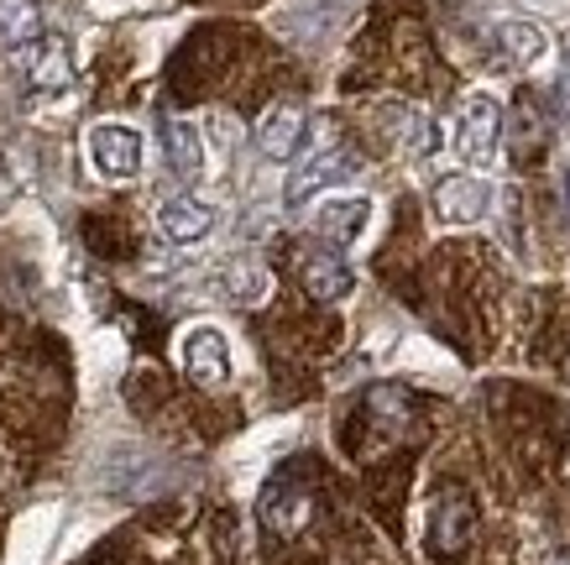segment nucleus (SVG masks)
<instances>
[{"label": "nucleus", "mask_w": 570, "mask_h": 565, "mask_svg": "<svg viewBox=\"0 0 570 565\" xmlns=\"http://www.w3.org/2000/svg\"><path fill=\"white\" fill-rule=\"evenodd\" d=\"M434 210H440V221H450V225H476L487 210H492V184L476 178V173H450V178H440V188H434Z\"/></svg>", "instance_id": "f257e3e1"}, {"label": "nucleus", "mask_w": 570, "mask_h": 565, "mask_svg": "<svg viewBox=\"0 0 570 565\" xmlns=\"http://www.w3.org/2000/svg\"><path fill=\"white\" fill-rule=\"evenodd\" d=\"M184 367L199 388H225L230 382V345L215 325H199L184 335Z\"/></svg>", "instance_id": "f03ea898"}, {"label": "nucleus", "mask_w": 570, "mask_h": 565, "mask_svg": "<svg viewBox=\"0 0 570 565\" xmlns=\"http://www.w3.org/2000/svg\"><path fill=\"white\" fill-rule=\"evenodd\" d=\"M89 157L105 178H137L141 173V137L131 126H95L89 131Z\"/></svg>", "instance_id": "7ed1b4c3"}, {"label": "nucleus", "mask_w": 570, "mask_h": 565, "mask_svg": "<svg viewBox=\"0 0 570 565\" xmlns=\"http://www.w3.org/2000/svg\"><path fill=\"white\" fill-rule=\"evenodd\" d=\"M471 529H476V514H471V497L461 487H440L434 497V518H430V539L440 555H455V549H466Z\"/></svg>", "instance_id": "20e7f679"}, {"label": "nucleus", "mask_w": 570, "mask_h": 565, "mask_svg": "<svg viewBox=\"0 0 570 565\" xmlns=\"http://www.w3.org/2000/svg\"><path fill=\"white\" fill-rule=\"evenodd\" d=\"M351 168H356V163H351V153H341V147H330V142H325V147H314V153L294 168V178H288V205L298 210L304 199H314L320 188L341 184V178H346Z\"/></svg>", "instance_id": "39448f33"}, {"label": "nucleus", "mask_w": 570, "mask_h": 565, "mask_svg": "<svg viewBox=\"0 0 570 565\" xmlns=\"http://www.w3.org/2000/svg\"><path fill=\"white\" fill-rule=\"evenodd\" d=\"M498 131H502V105L492 95H471L461 105V126H455V147L461 157H476L482 163L492 147H498Z\"/></svg>", "instance_id": "423d86ee"}, {"label": "nucleus", "mask_w": 570, "mask_h": 565, "mask_svg": "<svg viewBox=\"0 0 570 565\" xmlns=\"http://www.w3.org/2000/svg\"><path fill=\"white\" fill-rule=\"evenodd\" d=\"M298 142H304V110L288 100L273 105L257 126V153L267 157V163H288V157L298 153Z\"/></svg>", "instance_id": "0eeeda50"}, {"label": "nucleus", "mask_w": 570, "mask_h": 565, "mask_svg": "<svg viewBox=\"0 0 570 565\" xmlns=\"http://www.w3.org/2000/svg\"><path fill=\"white\" fill-rule=\"evenodd\" d=\"M157 225H163V236L178 241V246H189V241H205L209 225H215V210L205 199H194V194H174V199H163L157 210Z\"/></svg>", "instance_id": "6e6552de"}, {"label": "nucleus", "mask_w": 570, "mask_h": 565, "mask_svg": "<svg viewBox=\"0 0 570 565\" xmlns=\"http://www.w3.org/2000/svg\"><path fill=\"white\" fill-rule=\"evenodd\" d=\"M309 493H304V487H294V481H273V487H267V493H262V524H267V529L273 534H298L304 529V524H309Z\"/></svg>", "instance_id": "1a4fd4ad"}, {"label": "nucleus", "mask_w": 570, "mask_h": 565, "mask_svg": "<svg viewBox=\"0 0 570 565\" xmlns=\"http://www.w3.org/2000/svg\"><path fill=\"white\" fill-rule=\"evenodd\" d=\"M17 58L27 64V74H32L37 89H63V85L73 79L69 42H63V37H37V42H27Z\"/></svg>", "instance_id": "9d476101"}, {"label": "nucleus", "mask_w": 570, "mask_h": 565, "mask_svg": "<svg viewBox=\"0 0 570 565\" xmlns=\"http://www.w3.org/2000/svg\"><path fill=\"white\" fill-rule=\"evenodd\" d=\"M298 277H304V289H309V299H320V304H335V299H346L351 293V267L341 257H325V252H309L304 257V267H298Z\"/></svg>", "instance_id": "9b49d317"}, {"label": "nucleus", "mask_w": 570, "mask_h": 565, "mask_svg": "<svg viewBox=\"0 0 570 565\" xmlns=\"http://www.w3.org/2000/svg\"><path fill=\"white\" fill-rule=\"evenodd\" d=\"M498 48L508 52V64H539L544 58V48H550V37H544V27L539 21H529V17H508V21H498Z\"/></svg>", "instance_id": "f8f14e48"}, {"label": "nucleus", "mask_w": 570, "mask_h": 565, "mask_svg": "<svg viewBox=\"0 0 570 565\" xmlns=\"http://www.w3.org/2000/svg\"><path fill=\"white\" fill-rule=\"evenodd\" d=\"M163 153H168V168L178 178H194L205 168V142H199V131L189 120H163Z\"/></svg>", "instance_id": "ddd939ff"}, {"label": "nucleus", "mask_w": 570, "mask_h": 565, "mask_svg": "<svg viewBox=\"0 0 570 565\" xmlns=\"http://www.w3.org/2000/svg\"><path fill=\"white\" fill-rule=\"evenodd\" d=\"M366 221H372V205H366V199H325L320 215H314V231H320V236H335V241H351V236H362Z\"/></svg>", "instance_id": "4468645a"}, {"label": "nucleus", "mask_w": 570, "mask_h": 565, "mask_svg": "<svg viewBox=\"0 0 570 565\" xmlns=\"http://www.w3.org/2000/svg\"><path fill=\"white\" fill-rule=\"evenodd\" d=\"M220 299H230V304H262L267 299V267H257V262L220 267Z\"/></svg>", "instance_id": "2eb2a0df"}, {"label": "nucleus", "mask_w": 570, "mask_h": 565, "mask_svg": "<svg viewBox=\"0 0 570 565\" xmlns=\"http://www.w3.org/2000/svg\"><path fill=\"white\" fill-rule=\"evenodd\" d=\"M37 32H42V21H37L32 0H0V42L6 48H27L37 42Z\"/></svg>", "instance_id": "dca6fc26"}, {"label": "nucleus", "mask_w": 570, "mask_h": 565, "mask_svg": "<svg viewBox=\"0 0 570 565\" xmlns=\"http://www.w3.org/2000/svg\"><path fill=\"white\" fill-rule=\"evenodd\" d=\"M209 142H215L220 153H236V147H242V126H236L230 116H215L209 120Z\"/></svg>", "instance_id": "f3484780"}, {"label": "nucleus", "mask_w": 570, "mask_h": 565, "mask_svg": "<svg viewBox=\"0 0 570 565\" xmlns=\"http://www.w3.org/2000/svg\"><path fill=\"white\" fill-rule=\"evenodd\" d=\"M560 110H566V120H570V74L560 79Z\"/></svg>", "instance_id": "a211bd4d"}]
</instances>
